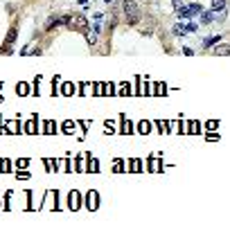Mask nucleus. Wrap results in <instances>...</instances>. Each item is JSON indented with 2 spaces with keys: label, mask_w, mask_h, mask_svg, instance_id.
<instances>
[{
  "label": "nucleus",
  "mask_w": 230,
  "mask_h": 232,
  "mask_svg": "<svg viewBox=\"0 0 230 232\" xmlns=\"http://www.w3.org/2000/svg\"><path fill=\"white\" fill-rule=\"evenodd\" d=\"M124 9H127V18H129V23H131V25H136V23H138V18H140L138 5L133 2V0H124Z\"/></svg>",
  "instance_id": "f257e3e1"
},
{
  "label": "nucleus",
  "mask_w": 230,
  "mask_h": 232,
  "mask_svg": "<svg viewBox=\"0 0 230 232\" xmlns=\"http://www.w3.org/2000/svg\"><path fill=\"white\" fill-rule=\"evenodd\" d=\"M68 25L72 27V30H77V32H88V21H86L81 14H77V16L68 18Z\"/></svg>",
  "instance_id": "f03ea898"
},
{
  "label": "nucleus",
  "mask_w": 230,
  "mask_h": 232,
  "mask_svg": "<svg viewBox=\"0 0 230 232\" xmlns=\"http://www.w3.org/2000/svg\"><path fill=\"white\" fill-rule=\"evenodd\" d=\"M226 7V0H212V9L214 12H219V9H223Z\"/></svg>",
  "instance_id": "7ed1b4c3"
},
{
  "label": "nucleus",
  "mask_w": 230,
  "mask_h": 232,
  "mask_svg": "<svg viewBox=\"0 0 230 232\" xmlns=\"http://www.w3.org/2000/svg\"><path fill=\"white\" fill-rule=\"evenodd\" d=\"M72 129H74V124H72V122H65L63 126H61V131H63V133H72Z\"/></svg>",
  "instance_id": "20e7f679"
},
{
  "label": "nucleus",
  "mask_w": 230,
  "mask_h": 232,
  "mask_svg": "<svg viewBox=\"0 0 230 232\" xmlns=\"http://www.w3.org/2000/svg\"><path fill=\"white\" fill-rule=\"evenodd\" d=\"M178 16H183V18H192V14H189V9H187V7H180V9H178Z\"/></svg>",
  "instance_id": "39448f33"
},
{
  "label": "nucleus",
  "mask_w": 230,
  "mask_h": 232,
  "mask_svg": "<svg viewBox=\"0 0 230 232\" xmlns=\"http://www.w3.org/2000/svg\"><path fill=\"white\" fill-rule=\"evenodd\" d=\"M140 160H131V171H140Z\"/></svg>",
  "instance_id": "423d86ee"
},
{
  "label": "nucleus",
  "mask_w": 230,
  "mask_h": 232,
  "mask_svg": "<svg viewBox=\"0 0 230 232\" xmlns=\"http://www.w3.org/2000/svg\"><path fill=\"white\" fill-rule=\"evenodd\" d=\"M95 41H97V32H88V43H95Z\"/></svg>",
  "instance_id": "0eeeda50"
},
{
  "label": "nucleus",
  "mask_w": 230,
  "mask_h": 232,
  "mask_svg": "<svg viewBox=\"0 0 230 232\" xmlns=\"http://www.w3.org/2000/svg\"><path fill=\"white\" fill-rule=\"evenodd\" d=\"M27 165H30V160H27V158H21V160H18V167H21V169H25Z\"/></svg>",
  "instance_id": "6e6552de"
},
{
  "label": "nucleus",
  "mask_w": 230,
  "mask_h": 232,
  "mask_svg": "<svg viewBox=\"0 0 230 232\" xmlns=\"http://www.w3.org/2000/svg\"><path fill=\"white\" fill-rule=\"evenodd\" d=\"M25 131H27V133H34V131H36V129H34V122H27V124H25Z\"/></svg>",
  "instance_id": "1a4fd4ad"
},
{
  "label": "nucleus",
  "mask_w": 230,
  "mask_h": 232,
  "mask_svg": "<svg viewBox=\"0 0 230 232\" xmlns=\"http://www.w3.org/2000/svg\"><path fill=\"white\" fill-rule=\"evenodd\" d=\"M18 95H27V83H21V86H18Z\"/></svg>",
  "instance_id": "9d476101"
},
{
  "label": "nucleus",
  "mask_w": 230,
  "mask_h": 232,
  "mask_svg": "<svg viewBox=\"0 0 230 232\" xmlns=\"http://www.w3.org/2000/svg\"><path fill=\"white\" fill-rule=\"evenodd\" d=\"M45 133H54V124H52V122L45 124Z\"/></svg>",
  "instance_id": "9b49d317"
},
{
  "label": "nucleus",
  "mask_w": 230,
  "mask_h": 232,
  "mask_svg": "<svg viewBox=\"0 0 230 232\" xmlns=\"http://www.w3.org/2000/svg\"><path fill=\"white\" fill-rule=\"evenodd\" d=\"M149 131V122H142L140 124V133H147Z\"/></svg>",
  "instance_id": "f8f14e48"
},
{
  "label": "nucleus",
  "mask_w": 230,
  "mask_h": 232,
  "mask_svg": "<svg viewBox=\"0 0 230 232\" xmlns=\"http://www.w3.org/2000/svg\"><path fill=\"white\" fill-rule=\"evenodd\" d=\"M115 171H122V160H115V165H113Z\"/></svg>",
  "instance_id": "ddd939ff"
},
{
  "label": "nucleus",
  "mask_w": 230,
  "mask_h": 232,
  "mask_svg": "<svg viewBox=\"0 0 230 232\" xmlns=\"http://www.w3.org/2000/svg\"><path fill=\"white\" fill-rule=\"evenodd\" d=\"M0 169L7 171V169H9V160H2V162H0Z\"/></svg>",
  "instance_id": "4468645a"
},
{
  "label": "nucleus",
  "mask_w": 230,
  "mask_h": 232,
  "mask_svg": "<svg viewBox=\"0 0 230 232\" xmlns=\"http://www.w3.org/2000/svg\"><path fill=\"white\" fill-rule=\"evenodd\" d=\"M27 176H30V173H27V171H18V178H21V180H25Z\"/></svg>",
  "instance_id": "2eb2a0df"
},
{
  "label": "nucleus",
  "mask_w": 230,
  "mask_h": 232,
  "mask_svg": "<svg viewBox=\"0 0 230 232\" xmlns=\"http://www.w3.org/2000/svg\"><path fill=\"white\" fill-rule=\"evenodd\" d=\"M189 131H192V133H196V131H199V124H196V122H192V126H189Z\"/></svg>",
  "instance_id": "dca6fc26"
},
{
  "label": "nucleus",
  "mask_w": 230,
  "mask_h": 232,
  "mask_svg": "<svg viewBox=\"0 0 230 232\" xmlns=\"http://www.w3.org/2000/svg\"><path fill=\"white\" fill-rule=\"evenodd\" d=\"M212 21V14H203V23H210Z\"/></svg>",
  "instance_id": "f3484780"
}]
</instances>
